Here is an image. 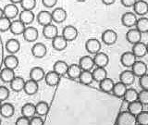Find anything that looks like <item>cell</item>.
<instances>
[{
	"label": "cell",
	"mask_w": 148,
	"mask_h": 125,
	"mask_svg": "<svg viewBox=\"0 0 148 125\" xmlns=\"http://www.w3.org/2000/svg\"><path fill=\"white\" fill-rule=\"evenodd\" d=\"M116 124L119 125H134L136 124V116H134L129 110L121 111L116 120Z\"/></svg>",
	"instance_id": "obj_1"
},
{
	"label": "cell",
	"mask_w": 148,
	"mask_h": 125,
	"mask_svg": "<svg viewBox=\"0 0 148 125\" xmlns=\"http://www.w3.org/2000/svg\"><path fill=\"white\" fill-rule=\"evenodd\" d=\"M102 40L106 45H112L118 40V34L115 31L108 29L102 34Z\"/></svg>",
	"instance_id": "obj_2"
},
{
	"label": "cell",
	"mask_w": 148,
	"mask_h": 125,
	"mask_svg": "<svg viewBox=\"0 0 148 125\" xmlns=\"http://www.w3.org/2000/svg\"><path fill=\"white\" fill-rule=\"evenodd\" d=\"M62 36L66 39L68 42L74 41L78 36V30L76 27L73 25H68L63 28L62 31Z\"/></svg>",
	"instance_id": "obj_3"
},
{
	"label": "cell",
	"mask_w": 148,
	"mask_h": 125,
	"mask_svg": "<svg viewBox=\"0 0 148 125\" xmlns=\"http://www.w3.org/2000/svg\"><path fill=\"white\" fill-rule=\"evenodd\" d=\"M85 49L90 54H96L101 50V43L95 38L88 39L85 43Z\"/></svg>",
	"instance_id": "obj_4"
},
{
	"label": "cell",
	"mask_w": 148,
	"mask_h": 125,
	"mask_svg": "<svg viewBox=\"0 0 148 125\" xmlns=\"http://www.w3.org/2000/svg\"><path fill=\"white\" fill-rule=\"evenodd\" d=\"M22 35H23L24 40L29 42V43H32V42H35L37 40V38H38L39 32L36 28L30 26V27H26V29L24 32H23Z\"/></svg>",
	"instance_id": "obj_5"
},
{
	"label": "cell",
	"mask_w": 148,
	"mask_h": 125,
	"mask_svg": "<svg viewBox=\"0 0 148 125\" xmlns=\"http://www.w3.org/2000/svg\"><path fill=\"white\" fill-rule=\"evenodd\" d=\"M37 22L39 23L42 26H45L48 25L50 23H52L53 19H52V13L47 11V10H43L40 11L37 14Z\"/></svg>",
	"instance_id": "obj_6"
},
{
	"label": "cell",
	"mask_w": 148,
	"mask_h": 125,
	"mask_svg": "<svg viewBox=\"0 0 148 125\" xmlns=\"http://www.w3.org/2000/svg\"><path fill=\"white\" fill-rule=\"evenodd\" d=\"M147 69L148 67L147 65L143 62V61H135L132 66V71L134 73V75L138 76V77H141L143 75L147 73Z\"/></svg>",
	"instance_id": "obj_7"
},
{
	"label": "cell",
	"mask_w": 148,
	"mask_h": 125,
	"mask_svg": "<svg viewBox=\"0 0 148 125\" xmlns=\"http://www.w3.org/2000/svg\"><path fill=\"white\" fill-rule=\"evenodd\" d=\"M60 77L61 76L58 75L57 72H55L54 71H50L47 73H45V81L48 86H57L60 82Z\"/></svg>",
	"instance_id": "obj_8"
},
{
	"label": "cell",
	"mask_w": 148,
	"mask_h": 125,
	"mask_svg": "<svg viewBox=\"0 0 148 125\" xmlns=\"http://www.w3.org/2000/svg\"><path fill=\"white\" fill-rule=\"evenodd\" d=\"M121 22L125 27L132 28L135 26L137 22V18L136 15L132 12H126L124 13L121 17Z\"/></svg>",
	"instance_id": "obj_9"
},
{
	"label": "cell",
	"mask_w": 148,
	"mask_h": 125,
	"mask_svg": "<svg viewBox=\"0 0 148 125\" xmlns=\"http://www.w3.org/2000/svg\"><path fill=\"white\" fill-rule=\"evenodd\" d=\"M79 66L81 67L82 71H92L95 65L94 58L89 57V56H83V57L80 58Z\"/></svg>",
	"instance_id": "obj_10"
},
{
	"label": "cell",
	"mask_w": 148,
	"mask_h": 125,
	"mask_svg": "<svg viewBox=\"0 0 148 125\" xmlns=\"http://www.w3.org/2000/svg\"><path fill=\"white\" fill-rule=\"evenodd\" d=\"M47 52V48L43 43H36L32 47V54L34 58H44Z\"/></svg>",
	"instance_id": "obj_11"
},
{
	"label": "cell",
	"mask_w": 148,
	"mask_h": 125,
	"mask_svg": "<svg viewBox=\"0 0 148 125\" xmlns=\"http://www.w3.org/2000/svg\"><path fill=\"white\" fill-rule=\"evenodd\" d=\"M43 34L45 37L46 39H49V40H53L56 36L58 35V27L50 23L48 25H45L44 26V29H43Z\"/></svg>",
	"instance_id": "obj_12"
},
{
	"label": "cell",
	"mask_w": 148,
	"mask_h": 125,
	"mask_svg": "<svg viewBox=\"0 0 148 125\" xmlns=\"http://www.w3.org/2000/svg\"><path fill=\"white\" fill-rule=\"evenodd\" d=\"M94 61H95V65L96 67L105 68L108 66L109 63V58L106 54H105L103 52H98L95 55Z\"/></svg>",
	"instance_id": "obj_13"
},
{
	"label": "cell",
	"mask_w": 148,
	"mask_h": 125,
	"mask_svg": "<svg viewBox=\"0 0 148 125\" xmlns=\"http://www.w3.org/2000/svg\"><path fill=\"white\" fill-rule=\"evenodd\" d=\"M67 11L63 8H55L52 12V19L53 21L57 23H62L66 21L67 19Z\"/></svg>",
	"instance_id": "obj_14"
},
{
	"label": "cell",
	"mask_w": 148,
	"mask_h": 125,
	"mask_svg": "<svg viewBox=\"0 0 148 125\" xmlns=\"http://www.w3.org/2000/svg\"><path fill=\"white\" fill-rule=\"evenodd\" d=\"M3 11H4L5 17H7L8 19H9V20H13V19H15L18 16V8L16 6V4L10 3V4L7 5V6H5Z\"/></svg>",
	"instance_id": "obj_15"
},
{
	"label": "cell",
	"mask_w": 148,
	"mask_h": 125,
	"mask_svg": "<svg viewBox=\"0 0 148 125\" xmlns=\"http://www.w3.org/2000/svg\"><path fill=\"white\" fill-rule=\"evenodd\" d=\"M53 48L57 51L65 50L68 46V41L64 38L62 35H58L52 40Z\"/></svg>",
	"instance_id": "obj_16"
},
{
	"label": "cell",
	"mask_w": 148,
	"mask_h": 125,
	"mask_svg": "<svg viewBox=\"0 0 148 125\" xmlns=\"http://www.w3.org/2000/svg\"><path fill=\"white\" fill-rule=\"evenodd\" d=\"M26 27L25 24L20 20H15L11 21V25H10V31L14 35H21L23 34V32L25 31Z\"/></svg>",
	"instance_id": "obj_17"
},
{
	"label": "cell",
	"mask_w": 148,
	"mask_h": 125,
	"mask_svg": "<svg viewBox=\"0 0 148 125\" xmlns=\"http://www.w3.org/2000/svg\"><path fill=\"white\" fill-rule=\"evenodd\" d=\"M119 81L123 82L124 84H126L127 86L132 85L135 82V75H134L132 71H124L120 73Z\"/></svg>",
	"instance_id": "obj_18"
},
{
	"label": "cell",
	"mask_w": 148,
	"mask_h": 125,
	"mask_svg": "<svg viewBox=\"0 0 148 125\" xmlns=\"http://www.w3.org/2000/svg\"><path fill=\"white\" fill-rule=\"evenodd\" d=\"M136 61V57L132 52H125L120 57V62L124 67H132Z\"/></svg>",
	"instance_id": "obj_19"
},
{
	"label": "cell",
	"mask_w": 148,
	"mask_h": 125,
	"mask_svg": "<svg viewBox=\"0 0 148 125\" xmlns=\"http://www.w3.org/2000/svg\"><path fill=\"white\" fill-rule=\"evenodd\" d=\"M38 90H39V85H38V82H37L32 80V79H30L29 81L25 82L24 89H23V91L25 92V94L29 95H34L38 92Z\"/></svg>",
	"instance_id": "obj_20"
},
{
	"label": "cell",
	"mask_w": 148,
	"mask_h": 125,
	"mask_svg": "<svg viewBox=\"0 0 148 125\" xmlns=\"http://www.w3.org/2000/svg\"><path fill=\"white\" fill-rule=\"evenodd\" d=\"M133 9L137 15H146L148 13V3L143 0H137L133 6Z\"/></svg>",
	"instance_id": "obj_21"
},
{
	"label": "cell",
	"mask_w": 148,
	"mask_h": 125,
	"mask_svg": "<svg viewBox=\"0 0 148 125\" xmlns=\"http://www.w3.org/2000/svg\"><path fill=\"white\" fill-rule=\"evenodd\" d=\"M126 39L129 43H131L132 45L141 42L142 39V32H139L137 29H131L127 32L126 34Z\"/></svg>",
	"instance_id": "obj_22"
},
{
	"label": "cell",
	"mask_w": 148,
	"mask_h": 125,
	"mask_svg": "<svg viewBox=\"0 0 148 125\" xmlns=\"http://www.w3.org/2000/svg\"><path fill=\"white\" fill-rule=\"evenodd\" d=\"M5 46H6V49L9 54L15 55L21 49V43L18 42V40H17L15 38H12V39H9L7 41L6 45Z\"/></svg>",
	"instance_id": "obj_23"
},
{
	"label": "cell",
	"mask_w": 148,
	"mask_h": 125,
	"mask_svg": "<svg viewBox=\"0 0 148 125\" xmlns=\"http://www.w3.org/2000/svg\"><path fill=\"white\" fill-rule=\"evenodd\" d=\"M132 52L135 55L136 58H143L147 54V48L146 45L142 43V42H138V43L134 44L132 46Z\"/></svg>",
	"instance_id": "obj_24"
},
{
	"label": "cell",
	"mask_w": 148,
	"mask_h": 125,
	"mask_svg": "<svg viewBox=\"0 0 148 125\" xmlns=\"http://www.w3.org/2000/svg\"><path fill=\"white\" fill-rule=\"evenodd\" d=\"M15 78V72H14V69H8L5 67L3 69H1L0 71V79L3 82L6 83H10V82Z\"/></svg>",
	"instance_id": "obj_25"
},
{
	"label": "cell",
	"mask_w": 148,
	"mask_h": 125,
	"mask_svg": "<svg viewBox=\"0 0 148 125\" xmlns=\"http://www.w3.org/2000/svg\"><path fill=\"white\" fill-rule=\"evenodd\" d=\"M45 76V71L40 67H34L31 69L30 71V79L34 80L35 82H41L42 80H44Z\"/></svg>",
	"instance_id": "obj_26"
},
{
	"label": "cell",
	"mask_w": 148,
	"mask_h": 125,
	"mask_svg": "<svg viewBox=\"0 0 148 125\" xmlns=\"http://www.w3.org/2000/svg\"><path fill=\"white\" fill-rule=\"evenodd\" d=\"M82 69L79 66V64H71L69 65V69L67 71V75L69 79L75 80V79H79Z\"/></svg>",
	"instance_id": "obj_27"
},
{
	"label": "cell",
	"mask_w": 148,
	"mask_h": 125,
	"mask_svg": "<svg viewBox=\"0 0 148 125\" xmlns=\"http://www.w3.org/2000/svg\"><path fill=\"white\" fill-rule=\"evenodd\" d=\"M68 69H69V65L67 64V62L63 61V60H58L57 62H55L53 66V71L55 72H57L60 76L66 75Z\"/></svg>",
	"instance_id": "obj_28"
},
{
	"label": "cell",
	"mask_w": 148,
	"mask_h": 125,
	"mask_svg": "<svg viewBox=\"0 0 148 125\" xmlns=\"http://www.w3.org/2000/svg\"><path fill=\"white\" fill-rule=\"evenodd\" d=\"M4 65L6 68L11 69L15 71L18 66V58L14 54H9L8 56H7V57L5 58Z\"/></svg>",
	"instance_id": "obj_29"
},
{
	"label": "cell",
	"mask_w": 148,
	"mask_h": 125,
	"mask_svg": "<svg viewBox=\"0 0 148 125\" xmlns=\"http://www.w3.org/2000/svg\"><path fill=\"white\" fill-rule=\"evenodd\" d=\"M25 81L24 79L18 76H15V78L10 82V88L14 92H21L24 89Z\"/></svg>",
	"instance_id": "obj_30"
},
{
	"label": "cell",
	"mask_w": 148,
	"mask_h": 125,
	"mask_svg": "<svg viewBox=\"0 0 148 125\" xmlns=\"http://www.w3.org/2000/svg\"><path fill=\"white\" fill-rule=\"evenodd\" d=\"M114 84H115V82L112 79L106 77L104 80L99 82V88L101 89V91H103L104 93H110L113 90Z\"/></svg>",
	"instance_id": "obj_31"
},
{
	"label": "cell",
	"mask_w": 148,
	"mask_h": 125,
	"mask_svg": "<svg viewBox=\"0 0 148 125\" xmlns=\"http://www.w3.org/2000/svg\"><path fill=\"white\" fill-rule=\"evenodd\" d=\"M35 15L34 13L32 12V10H26V9H23V10L20 13V21H21L24 24H30L32 21H34Z\"/></svg>",
	"instance_id": "obj_32"
},
{
	"label": "cell",
	"mask_w": 148,
	"mask_h": 125,
	"mask_svg": "<svg viewBox=\"0 0 148 125\" xmlns=\"http://www.w3.org/2000/svg\"><path fill=\"white\" fill-rule=\"evenodd\" d=\"M127 89H128V88H127L126 84H124V83L121 82H119L115 83V84H114L112 93H113V95L115 96H117V97H119V98H120V97L124 96Z\"/></svg>",
	"instance_id": "obj_33"
},
{
	"label": "cell",
	"mask_w": 148,
	"mask_h": 125,
	"mask_svg": "<svg viewBox=\"0 0 148 125\" xmlns=\"http://www.w3.org/2000/svg\"><path fill=\"white\" fill-rule=\"evenodd\" d=\"M14 106L10 103H5L2 104L1 108H0V114L4 118H10L14 114Z\"/></svg>",
	"instance_id": "obj_34"
},
{
	"label": "cell",
	"mask_w": 148,
	"mask_h": 125,
	"mask_svg": "<svg viewBox=\"0 0 148 125\" xmlns=\"http://www.w3.org/2000/svg\"><path fill=\"white\" fill-rule=\"evenodd\" d=\"M128 110L131 113H132L134 116H137L139 113H141L143 110V104H142L139 100L131 102L128 105Z\"/></svg>",
	"instance_id": "obj_35"
},
{
	"label": "cell",
	"mask_w": 148,
	"mask_h": 125,
	"mask_svg": "<svg viewBox=\"0 0 148 125\" xmlns=\"http://www.w3.org/2000/svg\"><path fill=\"white\" fill-rule=\"evenodd\" d=\"M21 114L25 117L31 119L36 115V109H35V105L32 103H27L21 108Z\"/></svg>",
	"instance_id": "obj_36"
},
{
	"label": "cell",
	"mask_w": 148,
	"mask_h": 125,
	"mask_svg": "<svg viewBox=\"0 0 148 125\" xmlns=\"http://www.w3.org/2000/svg\"><path fill=\"white\" fill-rule=\"evenodd\" d=\"M79 81L83 85H89L94 82V77L91 71H82V73L79 77Z\"/></svg>",
	"instance_id": "obj_37"
},
{
	"label": "cell",
	"mask_w": 148,
	"mask_h": 125,
	"mask_svg": "<svg viewBox=\"0 0 148 125\" xmlns=\"http://www.w3.org/2000/svg\"><path fill=\"white\" fill-rule=\"evenodd\" d=\"M35 109H36V114L42 116H46L49 111V105L47 102L45 101H40L35 105Z\"/></svg>",
	"instance_id": "obj_38"
},
{
	"label": "cell",
	"mask_w": 148,
	"mask_h": 125,
	"mask_svg": "<svg viewBox=\"0 0 148 125\" xmlns=\"http://www.w3.org/2000/svg\"><path fill=\"white\" fill-rule=\"evenodd\" d=\"M92 73V77H94V81L95 82H101L105 78L108 77V72H106V69L102 67H96Z\"/></svg>",
	"instance_id": "obj_39"
},
{
	"label": "cell",
	"mask_w": 148,
	"mask_h": 125,
	"mask_svg": "<svg viewBox=\"0 0 148 125\" xmlns=\"http://www.w3.org/2000/svg\"><path fill=\"white\" fill-rule=\"evenodd\" d=\"M138 94L139 93L135 89H133V88L127 89L126 93H125V95L123 96L124 101L129 104V103H131V102L138 100Z\"/></svg>",
	"instance_id": "obj_40"
},
{
	"label": "cell",
	"mask_w": 148,
	"mask_h": 125,
	"mask_svg": "<svg viewBox=\"0 0 148 125\" xmlns=\"http://www.w3.org/2000/svg\"><path fill=\"white\" fill-rule=\"evenodd\" d=\"M135 26L136 29L140 32H142V34L148 32V19L145 17L140 18L139 20H137Z\"/></svg>",
	"instance_id": "obj_41"
},
{
	"label": "cell",
	"mask_w": 148,
	"mask_h": 125,
	"mask_svg": "<svg viewBox=\"0 0 148 125\" xmlns=\"http://www.w3.org/2000/svg\"><path fill=\"white\" fill-rule=\"evenodd\" d=\"M11 25V20H9L7 17H2L0 19V32H5L7 31H9Z\"/></svg>",
	"instance_id": "obj_42"
},
{
	"label": "cell",
	"mask_w": 148,
	"mask_h": 125,
	"mask_svg": "<svg viewBox=\"0 0 148 125\" xmlns=\"http://www.w3.org/2000/svg\"><path fill=\"white\" fill-rule=\"evenodd\" d=\"M136 123L142 125H148V111H142L136 116Z\"/></svg>",
	"instance_id": "obj_43"
},
{
	"label": "cell",
	"mask_w": 148,
	"mask_h": 125,
	"mask_svg": "<svg viewBox=\"0 0 148 125\" xmlns=\"http://www.w3.org/2000/svg\"><path fill=\"white\" fill-rule=\"evenodd\" d=\"M20 4L23 9L32 10L36 6V0H21V2Z\"/></svg>",
	"instance_id": "obj_44"
},
{
	"label": "cell",
	"mask_w": 148,
	"mask_h": 125,
	"mask_svg": "<svg viewBox=\"0 0 148 125\" xmlns=\"http://www.w3.org/2000/svg\"><path fill=\"white\" fill-rule=\"evenodd\" d=\"M138 100L143 105H148V89H143L139 92Z\"/></svg>",
	"instance_id": "obj_45"
},
{
	"label": "cell",
	"mask_w": 148,
	"mask_h": 125,
	"mask_svg": "<svg viewBox=\"0 0 148 125\" xmlns=\"http://www.w3.org/2000/svg\"><path fill=\"white\" fill-rule=\"evenodd\" d=\"M45 124V120L42 116L34 115V117L30 119V125H43Z\"/></svg>",
	"instance_id": "obj_46"
},
{
	"label": "cell",
	"mask_w": 148,
	"mask_h": 125,
	"mask_svg": "<svg viewBox=\"0 0 148 125\" xmlns=\"http://www.w3.org/2000/svg\"><path fill=\"white\" fill-rule=\"evenodd\" d=\"M9 96V90L6 86H0V101H6Z\"/></svg>",
	"instance_id": "obj_47"
},
{
	"label": "cell",
	"mask_w": 148,
	"mask_h": 125,
	"mask_svg": "<svg viewBox=\"0 0 148 125\" xmlns=\"http://www.w3.org/2000/svg\"><path fill=\"white\" fill-rule=\"evenodd\" d=\"M139 82H140V86L143 89H148V74H145L140 77L139 79Z\"/></svg>",
	"instance_id": "obj_48"
},
{
	"label": "cell",
	"mask_w": 148,
	"mask_h": 125,
	"mask_svg": "<svg viewBox=\"0 0 148 125\" xmlns=\"http://www.w3.org/2000/svg\"><path fill=\"white\" fill-rule=\"evenodd\" d=\"M16 124L17 125H30V119L22 115L21 117L17 119Z\"/></svg>",
	"instance_id": "obj_49"
},
{
	"label": "cell",
	"mask_w": 148,
	"mask_h": 125,
	"mask_svg": "<svg viewBox=\"0 0 148 125\" xmlns=\"http://www.w3.org/2000/svg\"><path fill=\"white\" fill-rule=\"evenodd\" d=\"M42 3L46 8H53L58 3V0H42Z\"/></svg>",
	"instance_id": "obj_50"
},
{
	"label": "cell",
	"mask_w": 148,
	"mask_h": 125,
	"mask_svg": "<svg viewBox=\"0 0 148 125\" xmlns=\"http://www.w3.org/2000/svg\"><path fill=\"white\" fill-rule=\"evenodd\" d=\"M121 1V4L123 5L124 7H127V8H131L133 7L135 2L137 0H120Z\"/></svg>",
	"instance_id": "obj_51"
},
{
	"label": "cell",
	"mask_w": 148,
	"mask_h": 125,
	"mask_svg": "<svg viewBox=\"0 0 148 125\" xmlns=\"http://www.w3.org/2000/svg\"><path fill=\"white\" fill-rule=\"evenodd\" d=\"M105 5H112L116 2V0H101Z\"/></svg>",
	"instance_id": "obj_52"
},
{
	"label": "cell",
	"mask_w": 148,
	"mask_h": 125,
	"mask_svg": "<svg viewBox=\"0 0 148 125\" xmlns=\"http://www.w3.org/2000/svg\"><path fill=\"white\" fill-rule=\"evenodd\" d=\"M10 2L13 4H18V3H21V0H10Z\"/></svg>",
	"instance_id": "obj_53"
},
{
	"label": "cell",
	"mask_w": 148,
	"mask_h": 125,
	"mask_svg": "<svg viewBox=\"0 0 148 125\" xmlns=\"http://www.w3.org/2000/svg\"><path fill=\"white\" fill-rule=\"evenodd\" d=\"M2 17H4V11L2 8H0V19H1Z\"/></svg>",
	"instance_id": "obj_54"
},
{
	"label": "cell",
	"mask_w": 148,
	"mask_h": 125,
	"mask_svg": "<svg viewBox=\"0 0 148 125\" xmlns=\"http://www.w3.org/2000/svg\"><path fill=\"white\" fill-rule=\"evenodd\" d=\"M78 2H84V1H86V0H77Z\"/></svg>",
	"instance_id": "obj_55"
},
{
	"label": "cell",
	"mask_w": 148,
	"mask_h": 125,
	"mask_svg": "<svg viewBox=\"0 0 148 125\" xmlns=\"http://www.w3.org/2000/svg\"><path fill=\"white\" fill-rule=\"evenodd\" d=\"M146 48H147V54H148V44L146 45Z\"/></svg>",
	"instance_id": "obj_56"
},
{
	"label": "cell",
	"mask_w": 148,
	"mask_h": 125,
	"mask_svg": "<svg viewBox=\"0 0 148 125\" xmlns=\"http://www.w3.org/2000/svg\"><path fill=\"white\" fill-rule=\"evenodd\" d=\"M1 106H2V101H0V108H1Z\"/></svg>",
	"instance_id": "obj_57"
},
{
	"label": "cell",
	"mask_w": 148,
	"mask_h": 125,
	"mask_svg": "<svg viewBox=\"0 0 148 125\" xmlns=\"http://www.w3.org/2000/svg\"><path fill=\"white\" fill-rule=\"evenodd\" d=\"M0 124H1V119H0Z\"/></svg>",
	"instance_id": "obj_58"
}]
</instances>
